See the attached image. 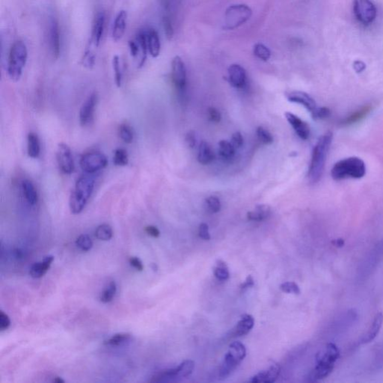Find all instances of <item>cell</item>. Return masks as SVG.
<instances>
[{
    "label": "cell",
    "instance_id": "cell-34",
    "mask_svg": "<svg viewBox=\"0 0 383 383\" xmlns=\"http://www.w3.org/2000/svg\"><path fill=\"white\" fill-rule=\"evenodd\" d=\"M214 275L220 281H225L228 279L230 273H229L228 267L224 261L221 260L217 261L216 267H214Z\"/></svg>",
    "mask_w": 383,
    "mask_h": 383
},
{
    "label": "cell",
    "instance_id": "cell-1",
    "mask_svg": "<svg viewBox=\"0 0 383 383\" xmlns=\"http://www.w3.org/2000/svg\"><path fill=\"white\" fill-rule=\"evenodd\" d=\"M333 134L332 132H328L319 138L314 147L308 174L309 181L312 184H317L322 178Z\"/></svg>",
    "mask_w": 383,
    "mask_h": 383
},
{
    "label": "cell",
    "instance_id": "cell-42",
    "mask_svg": "<svg viewBox=\"0 0 383 383\" xmlns=\"http://www.w3.org/2000/svg\"><path fill=\"white\" fill-rule=\"evenodd\" d=\"M257 136L261 143L264 144H270L273 142V137L271 133L262 127L257 129Z\"/></svg>",
    "mask_w": 383,
    "mask_h": 383
},
{
    "label": "cell",
    "instance_id": "cell-24",
    "mask_svg": "<svg viewBox=\"0 0 383 383\" xmlns=\"http://www.w3.org/2000/svg\"><path fill=\"white\" fill-rule=\"evenodd\" d=\"M372 107L370 105H366L360 108L359 110H356V112L350 114L349 116L346 117L344 120L341 121V124L344 126L352 125L356 124L358 121H361L366 118L367 115L371 112Z\"/></svg>",
    "mask_w": 383,
    "mask_h": 383
},
{
    "label": "cell",
    "instance_id": "cell-50",
    "mask_svg": "<svg viewBox=\"0 0 383 383\" xmlns=\"http://www.w3.org/2000/svg\"><path fill=\"white\" fill-rule=\"evenodd\" d=\"M199 237L204 241H210V235L209 233L208 225L205 223H202L199 226Z\"/></svg>",
    "mask_w": 383,
    "mask_h": 383
},
{
    "label": "cell",
    "instance_id": "cell-13",
    "mask_svg": "<svg viewBox=\"0 0 383 383\" xmlns=\"http://www.w3.org/2000/svg\"><path fill=\"white\" fill-rule=\"evenodd\" d=\"M286 97L290 102L301 104L311 113L316 110V102L310 95H308L305 92L294 91V92L286 94Z\"/></svg>",
    "mask_w": 383,
    "mask_h": 383
},
{
    "label": "cell",
    "instance_id": "cell-54",
    "mask_svg": "<svg viewBox=\"0 0 383 383\" xmlns=\"http://www.w3.org/2000/svg\"><path fill=\"white\" fill-rule=\"evenodd\" d=\"M146 233L149 235V236L152 237V238H159L161 235V232H160L159 229L158 227H155L154 225H148L145 227L144 228Z\"/></svg>",
    "mask_w": 383,
    "mask_h": 383
},
{
    "label": "cell",
    "instance_id": "cell-6",
    "mask_svg": "<svg viewBox=\"0 0 383 383\" xmlns=\"http://www.w3.org/2000/svg\"><path fill=\"white\" fill-rule=\"evenodd\" d=\"M247 356L245 346L240 341H235L229 346L228 352L224 356V361L219 370V376L224 379L231 374Z\"/></svg>",
    "mask_w": 383,
    "mask_h": 383
},
{
    "label": "cell",
    "instance_id": "cell-45",
    "mask_svg": "<svg viewBox=\"0 0 383 383\" xmlns=\"http://www.w3.org/2000/svg\"><path fill=\"white\" fill-rule=\"evenodd\" d=\"M206 204L210 213H216L221 210V203L217 197H209L206 199Z\"/></svg>",
    "mask_w": 383,
    "mask_h": 383
},
{
    "label": "cell",
    "instance_id": "cell-33",
    "mask_svg": "<svg viewBox=\"0 0 383 383\" xmlns=\"http://www.w3.org/2000/svg\"><path fill=\"white\" fill-rule=\"evenodd\" d=\"M112 68L115 75V83L117 87L120 88L122 85V70H121V61L118 55H115L112 58Z\"/></svg>",
    "mask_w": 383,
    "mask_h": 383
},
{
    "label": "cell",
    "instance_id": "cell-32",
    "mask_svg": "<svg viewBox=\"0 0 383 383\" xmlns=\"http://www.w3.org/2000/svg\"><path fill=\"white\" fill-rule=\"evenodd\" d=\"M112 236H113V232L110 224H101L95 230V237L100 241H110L112 239Z\"/></svg>",
    "mask_w": 383,
    "mask_h": 383
},
{
    "label": "cell",
    "instance_id": "cell-58",
    "mask_svg": "<svg viewBox=\"0 0 383 383\" xmlns=\"http://www.w3.org/2000/svg\"><path fill=\"white\" fill-rule=\"evenodd\" d=\"M333 245L336 247H342L344 245V241L343 239H337L332 242Z\"/></svg>",
    "mask_w": 383,
    "mask_h": 383
},
{
    "label": "cell",
    "instance_id": "cell-43",
    "mask_svg": "<svg viewBox=\"0 0 383 383\" xmlns=\"http://www.w3.org/2000/svg\"><path fill=\"white\" fill-rule=\"evenodd\" d=\"M163 25H164V29L165 34H166V38L169 40H172L174 36V26H173V19L171 18L170 17L164 16L163 17Z\"/></svg>",
    "mask_w": 383,
    "mask_h": 383
},
{
    "label": "cell",
    "instance_id": "cell-30",
    "mask_svg": "<svg viewBox=\"0 0 383 383\" xmlns=\"http://www.w3.org/2000/svg\"><path fill=\"white\" fill-rule=\"evenodd\" d=\"M236 149L234 147L232 142L221 140L219 143V154L221 159L225 161H230L235 156Z\"/></svg>",
    "mask_w": 383,
    "mask_h": 383
},
{
    "label": "cell",
    "instance_id": "cell-28",
    "mask_svg": "<svg viewBox=\"0 0 383 383\" xmlns=\"http://www.w3.org/2000/svg\"><path fill=\"white\" fill-rule=\"evenodd\" d=\"M136 40L137 42H138V46H139L140 51V59L139 61H138V67H143L144 62H145L146 58H147V53L148 52L146 31H139L138 33L137 34Z\"/></svg>",
    "mask_w": 383,
    "mask_h": 383
},
{
    "label": "cell",
    "instance_id": "cell-16",
    "mask_svg": "<svg viewBox=\"0 0 383 383\" xmlns=\"http://www.w3.org/2000/svg\"><path fill=\"white\" fill-rule=\"evenodd\" d=\"M106 15L104 12H100L96 15L92 28L91 41L95 47H99L101 39L105 29Z\"/></svg>",
    "mask_w": 383,
    "mask_h": 383
},
{
    "label": "cell",
    "instance_id": "cell-2",
    "mask_svg": "<svg viewBox=\"0 0 383 383\" xmlns=\"http://www.w3.org/2000/svg\"><path fill=\"white\" fill-rule=\"evenodd\" d=\"M95 178L90 175L81 177L70 195L69 207L73 214H80L84 210L95 188Z\"/></svg>",
    "mask_w": 383,
    "mask_h": 383
},
{
    "label": "cell",
    "instance_id": "cell-49",
    "mask_svg": "<svg viewBox=\"0 0 383 383\" xmlns=\"http://www.w3.org/2000/svg\"><path fill=\"white\" fill-rule=\"evenodd\" d=\"M10 325V318L3 311H1L0 312V329L1 331L6 330V329H9Z\"/></svg>",
    "mask_w": 383,
    "mask_h": 383
},
{
    "label": "cell",
    "instance_id": "cell-8",
    "mask_svg": "<svg viewBox=\"0 0 383 383\" xmlns=\"http://www.w3.org/2000/svg\"><path fill=\"white\" fill-rule=\"evenodd\" d=\"M353 12L357 21L363 25H370L376 19V9L370 0H354Z\"/></svg>",
    "mask_w": 383,
    "mask_h": 383
},
{
    "label": "cell",
    "instance_id": "cell-26",
    "mask_svg": "<svg viewBox=\"0 0 383 383\" xmlns=\"http://www.w3.org/2000/svg\"><path fill=\"white\" fill-rule=\"evenodd\" d=\"M215 155L208 143L201 141L198 148V161L202 165L211 164L214 160Z\"/></svg>",
    "mask_w": 383,
    "mask_h": 383
},
{
    "label": "cell",
    "instance_id": "cell-10",
    "mask_svg": "<svg viewBox=\"0 0 383 383\" xmlns=\"http://www.w3.org/2000/svg\"><path fill=\"white\" fill-rule=\"evenodd\" d=\"M172 78L181 98H184L187 86V70L181 57L175 56L172 60Z\"/></svg>",
    "mask_w": 383,
    "mask_h": 383
},
{
    "label": "cell",
    "instance_id": "cell-46",
    "mask_svg": "<svg viewBox=\"0 0 383 383\" xmlns=\"http://www.w3.org/2000/svg\"><path fill=\"white\" fill-rule=\"evenodd\" d=\"M280 289L281 291L287 293H294V294H299L300 293V289L297 284L293 281H287V282L283 283L280 285Z\"/></svg>",
    "mask_w": 383,
    "mask_h": 383
},
{
    "label": "cell",
    "instance_id": "cell-19",
    "mask_svg": "<svg viewBox=\"0 0 383 383\" xmlns=\"http://www.w3.org/2000/svg\"><path fill=\"white\" fill-rule=\"evenodd\" d=\"M127 13L126 11H121L118 12L114 22L113 29H112V39L117 41H121L125 33L126 27H127Z\"/></svg>",
    "mask_w": 383,
    "mask_h": 383
},
{
    "label": "cell",
    "instance_id": "cell-25",
    "mask_svg": "<svg viewBox=\"0 0 383 383\" xmlns=\"http://www.w3.org/2000/svg\"><path fill=\"white\" fill-rule=\"evenodd\" d=\"M271 212L270 206L261 204L257 206L253 211L249 212L247 213V218L250 221H262L270 217Z\"/></svg>",
    "mask_w": 383,
    "mask_h": 383
},
{
    "label": "cell",
    "instance_id": "cell-36",
    "mask_svg": "<svg viewBox=\"0 0 383 383\" xmlns=\"http://www.w3.org/2000/svg\"><path fill=\"white\" fill-rule=\"evenodd\" d=\"M129 158L125 149L118 148L115 150L113 156V163L115 166H125L128 164Z\"/></svg>",
    "mask_w": 383,
    "mask_h": 383
},
{
    "label": "cell",
    "instance_id": "cell-55",
    "mask_svg": "<svg viewBox=\"0 0 383 383\" xmlns=\"http://www.w3.org/2000/svg\"><path fill=\"white\" fill-rule=\"evenodd\" d=\"M186 142H187V145L189 147L193 148L196 144V136H195V133L192 131L189 132L186 136Z\"/></svg>",
    "mask_w": 383,
    "mask_h": 383
},
{
    "label": "cell",
    "instance_id": "cell-5",
    "mask_svg": "<svg viewBox=\"0 0 383 383\" xmlns=\"http://www.w3.org/2000/svg\"><path fill=\"white\" fill-rule=\"evenodd\" d=\"M28 50L23 41L14 43L9 52L8 61V74L14 82H18L21 78L23 70L27 64Z\"/></svg>",
    "mask_w": 383,
    "mask_h": 383
},
{
    "label": "cell",
    "instance_id": "cell-60",
    "mask_svg": "<svg viewBox=\"0 0 383 383\" xmlns=\"http://www.w3.org/2000/svg\"><path fill=\"white\" fill-rule=\"evenodd\" d=\"M53 382L55 383H64V380H63L60 377H55L54 379H53Z\"/></svg>",
    "mask_w": 383,
    "mask_h": 383
},
{
    "label": "cell",
    "instance_id": "cell-29",
    "mask_svg": "<svg viewBox=\"0 0 383 383\" xmlns=\"http://www.w3.org/2000/svg\"><path fill=\"white\" fill-rule=\"evenodd\" d=\"M22 190L26 200L29 204L35 205L38 203V192L32 181L29 180H24L22 182Z\"/></svg>",
    "mask_w": 383,
    "mask_h": 383
},
{
    "label": "cell",
    "instance_id": "cell-9",
    "mask_svg": "<svg viewBox=\"0 0 383 383\" xmlns=\"http://www.w3.org/2000/svg\"><path fill=\"white\" fill-rule=\"evenodd\" d=\"M108 164L107 157L101 152L94 151L86 154L81 158V169L87 174H93L104 169Z\"/></svg>",
    "mask_w": 383,
    "mask_h": 383
},
{
    "label": "cell",
    "instance_id": "cell-52",
    "mask_svg": "<svg viewBox=\"0 0 383 383\" xmlns=\"http://www.w3.org/2000/svg\"><path fill=\"white\" fill-rule=\"evenodd\" d=\"M209 118L211 121L213 122L218 123L221 121V114L219 111L216 109L213 108V107H210L208 109Z\"/></svg>",
    "mask_w": 383,
    "mask_h": 383
},
{
    "label": "cell",
    "instance_id": "cell-18",
    "mask_svg": "<svg viewBox=\"0 0 383 383\" xmlns=\"http://www.w3.org/2000/svg\"><path fill=\"white\" fill-rule=\"evenodd\" d=\"M254 325H255V319L252 315H243L236 327L231 332V337L237 338V337L244 336L252 330Z\"/></svg>",
    "mask_w": 383,
    "mask_h": 383
},
{
    "label": "cell",
    "instance_id": "cell-14",
    "mask_svg": "<svg viewBox=\"0 0 383 383\" xmlns=\"http://www.w3.org/2000/svg\"><path fill=\"white\" fill-rule=\"evenodd\" d=\"M228 80L232 86L242 89L247 83V72L245 69L240 64H232L228 68Z\"/></svg>",
    "mask_w": 383,
    "mask_h": 383
},
{
    "label": "cell",
    "instance_id": "cell-59",
    "mask_svg": "<svg viewBox=\"0 0 383 383\" xmlns=\"http://www.w3.org/2000/svg\"><path fill=\"white\" fill-rule=\"evenodd\" d=\"M15 255L17 258H22V256H23L22 252H21V251L20 250V249H16V250L15 251Z\"/></svg>",
    "mask_w": 383,
    "mask_h": 383
},
{
    "label": "cell",
    "instance_id": "cell-27",
    "mask_svg": "<svg viewBox=\"0 0 383 383\" xmlns=\"http://www.w3.org/2000/svg\"><path fill=\"white\" fill-rule=\"evenodd\" d=\"M27 151L29 158L37 159L41 153L39 138L35 133H29L27 137Z\"/></svg>",
    "mask_w": 383,
    "mask_h": 383
},
{
    "label": "cell",
    "instance_id": "cell-35",
    "mask_svg": "<svg viewBox=\"0 0 383 383\" xmlns=\"http://www.w3.org/2000/svg\"><path fill=\"white\" fill-rule=\"evenodd\" d=\"M254 55L264 61H267L271 56V51L264 44L258 43L254 46Z\"/></svg>",
    "mask_w": 383,
    "mask_h": 383
},
{
    "label": "cell",
    "instance_id": "cell-44",
    "mask_svg": "<svg viewBox=\"0 0 383 383\" xmlns=\"http://www.w3.org/2000/svg\"><path fill=\"white\" fill-rule=\"evenodd\" d=\"M95 60H96V56L93 51L92 50H86L82 59L83 67L88 69L93 68L95 64Z\"/></svg>",
    "mask_w": 383,
    "mask_h": 383
},
{
    "label": "cell",
    "instance_id": "cell-20",
    "mask_svg": "<svg viewBox=\"0 0 383 383\" xmlns=\"http://www.w3.org/2000/svg\"><path fill=\"white\" fill-rule=\"evenodd\" d=\"M280 371H281L280 366L278 365V364H274L270 367V368H269L268 370L260 372L258 374L254 376L253 377L249 380V382L253 383L274 382L276 380L278 376H279Z\"/></svg>",
    "mask_w": 383,
    "mask_h": 383
},
{
    "label": "cell",
    "instance_id": "cell-37",
    "mask_svg": "<svg viewBox=\"0 0 383 383\" xmlns=\"http://www.w3.org/2000/svg\"><path fill=\"white\" fill-rule=\"evenodd\" d=\"M195 367V364L191 360H186L178 365V377H187L192 373Z\"/></svg>",
    "mask_w": 383,
    "mask_h": 383
},
{
    "label": "cell",
    "instance_id": "cell-53",
    "mask_svg": "<svg viewBox=\"0 0 383 383\" xmlns=\"http://www.w3.org/2000/svg\"><path fill=\"white\" fill-rule=\"evenodd\" d=\"M130 264L133 268L136 269L138 271H142L144 270V266H143L142 262L141 260L136 257H132L130 259Z\"/></svg>",
    "mask_w": 383,
    "mask_h": 383
},
{
    "label": "cell",
    "instance_id": "cell-7",
    "mask_svg": "<svg viewBox=\"0 0 383 383\" xmlns=\"http://www.w3.org/2000/svg\"><path fill=\"white\" fill-rule=\"evenodd\" d=\"M252 15V10L247 5H232L226 9L223 29L234 30L241 27L250 19Z\"/></svg>",
    "mask_w": 383,
    "mask_h": 383
},
{
    "label": "cell",
    "instance_id": "cell-47",
    "mask_svg": "<svg viewBox=\"0 0 383 383\" xmlns=\"http://www.w3.org/2000/svg\"><path fill=\"white\" fill-rule=\"evenodd\" d=\"M312 117L313 119L320 120L328 118L331 114V111L327 107H317L316 110L312 112Z\"/></svg>",
    "mask_w": 383,
    "mask_h": 383
},
{
    "label": "cell",
    "instance_id": "cell-39",
    "mask_svg": "<svg viewBox=\"0 0 383 383\" xmlns=\"http://www.w3.org/2000/svg\"><path fill=\"white\" fill-rule=\"evenodd\" d=\"M119 136L120 138L127 143V144H130L133 142V138H134V134H133V130L131 127L127 124H122L119 127Z\"/></svg>",
    "mask_w": 383,
    "mask_h": 383
},
{
    "label": "cell",
    "instance_id": "cell-40",
    "mask_svg": "<svg viewBox=\"0 0 383 383\" xmlns=\"http://www.w3.org/2000/svg\"><path fill=\"white\" fill-rule=\"evenodd\" d=\"M76 245L83 252H88L93 247V242L89 235H82L76 239Z\"/></svg>",
    "mask_w": 383,
    "mask_h": 383
},
{
    "label": "cell",
    "instance_id": "cell-3",
    "mask_svg": "<svg viewBox=\"0 0 383 383\" xmlns=\"http://www.w3.org/2000/svg\"><path fill=\"white\" fill-rule=\"evenodd\" d=\"M339 358L338 347L333 343L327 344L325 349L317 356V364L311 376L312 380H321L329 376Z\"/></svg>",
    "mask_w": 383,
    "mask_h": 383
},
{
    "label": "cell",
    "instance_id": "cell-4",
    "mask_svg": "<svg viewBox=\"0 0 383 383\" xmlns=\"http://www.w3.org/2000/svg\"><path fill=\"white\" fill-rule=\"evenodd\" d=\"M366 174V166L364 161L356 157L345 158L334 165L331 172L332 178L335 181L359 179Z\"/></svg>",
    "mask_w": 383,
    "mask_h": 383
},
{
    "label": "cell",
    "instance_id": "cell-12",
    "mask_svg": "<svg viewBox=\"0 0 383 383\" xmlns=\"http://www.w3.org/2000/svg\"><path fill=\"white\" fill-rule=\"evenodd\" d=\"M97 102H98V95L94 92L91 94L89 98L83 103L80 111V122L83 127L89 126L93 122Z\"/></svg>",
    "mask_w": 383,
    "mask_h": 383
},
{
    "label": "cell",
    "instance_id": "cell-38",
    "mask_svg": "<svg viewBox=\"0 0 383 383\" xmlns=\"http://www.w3.org/2000/svg\"><path fill=\"white\" fill-rule=\"evenodd\" d=\"M117 287L116 284L114 281L110 283L108 286L106 287L105 290L101 293L100 299L102 302L108 303L112 300L115 293H116Z\"/></svg>",
    "mask_w": 383,
    "mask_h": 383
},
{
    "label": "cell",
    "instance_id": "cell-48",
    "mask_svg": "<svg viewBox=\"0 0 383 383\" xmlns=\"http://www.w3.org/2000/svg\"><path fill=\"white\" fill-rule=\"evenodd\" d=\"M232 144H233L235 149L242 147L243 144H244V137L240 132H236L232 135Z\"/></svg>",
    "mask_w": 383,
    "mask_h": 383
},
{
    "label": "cell",
    "instance_id": "cell-22",
    "mask_svg": "<svg viewBox=\"0 0 383 383\" xmlns=\"http://www.w3.org/2000/svg\"><path fill=\"white\" fill-rule=\"evenodd\" d=\"M383 323V315L382 313L376 314L373 319V323L370 326V329L367 331V334L361 339V344H366L373 341L377 336L382 327Z\"/></svg>",
    "mask_w": 383,
    "mask_h": 383
},
{
    "label": "cell",
    "instance_id": "cell-23",
    "mask_svg": "<svg viewBox=\"0 0 383 383\" xmlns=\"http://www.w3.org/2000/svg\"><path fill=\"white\" fill-rule=\"evenodd\" d=\"M53 260H54V257L49 255V256L45 257L41 262L34 264L31 267L30 272H29L31 276L34 278H39L44 276L50 269Z\"/></svg>",
    "mask_w": 383,
    "mask_h": 383
},
{
    "label": "cell",
    "instance_id": "cell-56",
    "mask_svg": "<svg viewBox=\"0 0 383 383\" xmlns=\"http://www.w3.org/2000/svg\"><path fill=\"white\" fill-rule=\"evenodd\" d=\"M254 284H255V281H254L253 278H252V275H249L246 281L241 284V289L242 290H246V289L249 288V287H252Z\"/></svg>",
    "mask_w": 383,
    "mask_h": 383
},
{
    "label": "cell",
    "instance_id": "cell-15",
    "mask_svg": "<svg viewBox=\"0 0 383 383\" xmlns=\"http://www.w3.org/2000/svg\"><path fill=\"white\" fill-rule=\"evenodd\" d=\"M285 117L289 124L292 126L296 134L301 139L306 140L310 136V127L307 123L303 121L299 117L290 112H286Z\"/></svg>",
    "mask_w": 383,
    "mask_h": 383
},
{
    "label": "cell",
    "instance_id": "cell-21",
    "mask_svg": "<svg viewBox=\"0 0 383 383\" xmlns=\"http://www.w3.org/2000/svg\"><path fill=\"white\" fill-rule=\"evenodd\" d=\"M147 35V49L153 58L159 56L161 53V44L158 32L155 29H150L146 31Z\"/></svg>",
    "mask_w": 383,
    "mask_h": 383
},
{
    "label": "cell",
    "instance_id": "cell-11",
    "mask_svg": "<svg viewBox=\"0 0 383 383\" xmlns=\"http://www.w3.org/2000/svg\"><path fill=\"white\" fill-rule=\"evenodd\" d=\"M56 160L60 170L66 175L73 173L75 169L74 161L70 147L65 143H59L56 150Z\"/></svg>",
    "mask_w": 383,
    "mask_h": 383
},
{
    "label": "cell",
    "instance_id": "cell-57",
    "mask_svg": "<svg viewBox=\"0 0 383 383\" xmlns=\"http://www.w3.org/2000/svg\"><path fill=\"white\" fill-rule=\"evenodd\" d=\"M353 67H354L355 70L357 73H361V72L364 71V69L366 68L365 64L361 61H355Z\"/></svg>",
    "mask_w": 383,
    "mask_h": 383
},
{
    "label": "cell",
    "instance_id": "cell-17",
    "mask_svg": "<svg viewBox=\"0 0 383 383\" xmlns=\"http://www.w3.org/2000/svg\"><path fill=\"white\" fill-rule=\"evenodd\" d=\"M50 30H49V43H50V51L53 58H58L61 50V43H60V32L58 22L55 19L51 20L50 24Z\"/></svg>",
    "mask_w": 383,
    "mask_h": 383
},
{
    "label": "cell",
    "instance_id": "cell-51",
    "mask_svg": "<svg viewBox=\"0 0 383 383\" xmlns=\"http://www.w3.org/2000/svg\"><path fill=\"white\" fill-rule=\"evenodd\" d=\"M129 49H130V55L131 56L136 57L139 55V46H138V42L136 40H133V41H129L128 43Z\"/></svg>",
    "mask_w": 383,
    "mask_h": 383
},
{
    "label": "cell",
    "instance_id": "cell-41",
    "mask_svg": "<svg viewBox=\"0 0 383 383\" xmlns=\"http://www.w3.org/2000/svg\"><path fill=\"white\" fill-rule=\"evenodd\" d=\"M178 0H161V5L164 9V16L170 17L173 19V14L176 9Z\"/></svg>",
    "mask_w": 383,
    "mask_h": 383
},
{
    "label": "cell",
    "instance_id": "cell-31",
    "mask_svg": "<svg viewBox=\"0 0 383 383\" xmlns=\"http://www.w3.org/2000/svg\"><path fill=\"white\" fill-rule=\"evenodd\" d=\"M131 338V335L128 333H118L112 335L108 339L104 341V344L107 346H112V347H117V346L125 344Z\"/></svg>",
    "mask_w": 383,
    "mask_h": 383
}]
</instances>
